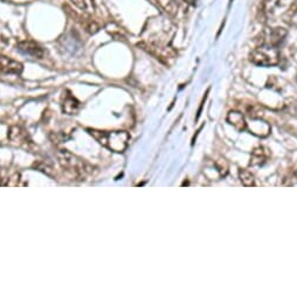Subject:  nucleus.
Masks as SVG:
<instances>
[{"instance_id":"nucleus-17","label":"nucleus","mask_w":297,"mask_h":298,"mask_svg":"<svg viewBox=\"0 0 297 298\" xmlns=\"http://www.w3.org/2000/svg\"><path fill=\"white\" fill-rule=\"evenodd\" d=\"M293 1H294V2H297V0H293Z\"/></svg>"},{"instance_id":"nucleus-1","label":"nucleus","mask_w":297,"mask_h":298,"mask_svg":"<svg viewBox=\"0 0 297 298\" xmlns=\"http://www.w3.org/2000/svg\"><path fill=\"white\" fill-rule=\"evenodd\" d=\"M90 135L103 147L114 152H123L128 148L130 136L126 131H101V130H88Z\"/></svg>"},{"instance_id":"nucleus-16","label":"nucleus","mask_w":297,"mask_h":298,"mask_svg":"<svg viewBox=\"0 0 297 298\" xmlns=\"http://www.w3.org/2000/svg\"><path fill=\"white\" fill-rule=\"evenodd\" d=\"M184 1L191 6H196L197 4V0H184Z\"/></svg>"},{"instance_id":"nucleus-6","label":"nucleus","mask_w":297,"mask_h":298,"mask_svg":"<svg viewBox=\"0 0 297 298\" xmlns=\"http://www.w3.org/2000/svg\"><path fill=\"white\" fill-rule=\"evenodd\" d=\"M23 73V65L11 57L0 55V74L20 75Z\"/></svg>"},{"instance_id":"nucleus-7","label":"nucleus","mask_w":297,"mask_h":298,"mask_svg":"<svg viewBox=\"0 0 297 298\" xmlns=\"http://www.w3.org/2000/svg\"><path fill=\"white\" fill-rule=\"evenodd\" d=\"M19 47V50L23 51L24 54H27V55H31L35 59H42L45 56V50L41 46H39L38 44H35L34 41H21L18 45Z\"/></svg>"},{"instance_id":"nucleus-13","label":"nucleus","mask_w":297,"mask_h":298,"mask_svg":"<svg viewBox=\"0 0 297 298\" xmlns=\"http://www.w3.org/2000/svg\"><path fill=\"white\" fill-rule=\"evenodd\" d=\"M239 179H240L241 184L246 187H251L255 186V178H254V174L248 170L241 169L239 171Z\"/></svg>"},{"instance_id":"nucleus-15","label":"nucleus","mask_w":297,"mask_h":298,"mask_svg":"<svg viewBox=\"0 0 297 298\" xmlns=\"http://www.w3.org/2000/svg\"><path fill=\"white\" fill-rule=\"evenodd\" d=\"M214 166L217 169L218 173H219L220 177H226L227 173H228V164H227L226 159L223 158H219L214 162Z\"/></svg>"},{"instance_id":"nucleus-14","label":"nucleus","mask_w":297,"mask_h":298,"mask_svg":"<svg viewBox=\"0 0 297 298\" xmlns=\"http://www.w3.org/2000/svg\"><path fill=\"white\" fill-rule=\"evenodd\" d=\"M78 106H80V103L74 97L67 96L65 102H63V111L68 112V114H74V112L77 111Z\"/></svg>"},{"instance_id":"nucleus-4","label":"nucleus","mask_w":297,"mask_h":298,"mask_svg":"<svg viewBox=\"0 0 297 298\" xmlns=\"http://www.w3.org/2000/svg\"><path fill=\"white\" fill-rule=\"evenodd\" d=\"M287 36V29L283 27H274V28H267L260 34L259 45H269L278 47V45L283 42Z\"/></svg>"},{"instance_id":"nucleus-3","label":"nucleus","mask_w":297,"mask_h":298,"mask_svg":"<svg viewBox=\"0 0 297 298\" xmlns=\"http://www.w3.org/2000/svg\"><path fill=\"white\" fill-rule=\"evenodd\" d=\"M295 2L293 0H265L263 12L267 19H275L277 17H284L293 11Z\"/></svg>"},{"instance_id":"nucleus-9","label":"nucleus","mask_w":297,"mask_h":298,"mask_svg":"<svg viewBox=\"0 0 297 298\" xmlns=\"http://www.w3.org/2000/svg\"><path fill=\"white\" fill-rule=\"evenodd\" d=\"M269 157V152L266 148L259 147L256 149H254V151L251 152V157H250V165H262L267 162Z\"/></svg>"},{"instance_id":"nucleus-2","label":"nucleus","mask_w":297,"mask_h":298,"mask_svg":"<svg viewBox=\"0 0 297 298\" xmlns=\"http://www.w3.org/2000/svg\"><path fill=\"white\" fill-rule=\"evenodd\" d=\"M251 63L261 67H272L280 62V50L277 47L269 45H259L249 54Z\"/></svg>"},{"instance_id":"nucleus-10","label":"nucleus","mask_w":297,"mask_h":298,"mask_svg":"<svg viewBox=\"0 0 297 298\" xmlns=\"http://www.w3.org/2000/svg\"><path fill=\"white\" fill-rule=\"evenodd\" d=\"M253 121L254 123H251V125L257 126V129L250 130L254 135H257L260 137H267L269 135V132H271V126H269V124L267 123V122L261 121V118H253Z\"/></svg>"},{"instance_id":"nucleus-11","label":"nucleus","mask_w":297,"mask_h":298,"mask_svg":"<svg viewBox=\"0 0 297 298\" xmlns=\"http://www.w3.org/2000/svg\"><path fill=\"white\" fill-rule=\"evenodd\" d=\"M156 2L165 13L171 15V17H174L178 13L179 6H178L175 0H156Z\"/></svg>"},{"instance_id":"nucleus-5","label":"nucleus","mask_w":297,"mask_h":298,"mask_svg":"<svg viewBox=\"0 0 297 298\" xmlns=\"http://www.w3.org/2000/svg\"><path fill=\"white\" fill-rule=\"evenodd\" d=\"M141 47H143V50H148V53H151L152 55L157 56V59H172L177 54L175 51L172 50L171 47L164 46L162 44H156V42H150V44H141Z\"/></svg>"},{"instance_id":"nucleus-8","label":"nucleus","mask_w":297,"mask_h":298,"mask_svg":"<svg viewBox=\"0 0 297 298\" xmlns=\"http://www.w3.org/2000/svg\"><path fill=\"white\" fill-rule=\"evenodd\" d=\"M227 122H228L232 126H234L238 131H244V130L247 129V122L240 111H229L228 115H227Z\"/></svg>"},{"instance_id":"nucleus-12","label":"nucleus","mask_w":297,"mask_h":298,"mask_svg":"<svg viewBox=\"0 0 297 298\" xmlns=\"http://www.w3.org/2000/svg\"><path fill=\"white\" fill-rule=\"evenodd\" d=\"M72 2L86 13H94L96 10V5L94 0H72Z\"/></svg>"}]
</instances>
